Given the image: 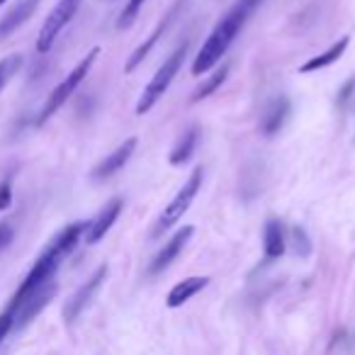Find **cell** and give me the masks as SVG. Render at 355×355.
<instances>
[{
  "label": "cell",
  "mask_w": 355,
  "mask_h": 355,
  "mask_svg": "<svg viewBox=\"0 0 355 355\" xmlns=\"http://www.w3.org/2000/svg\"><path fill=\"white\" fill-rule=\"evenodd\" d=\"M263 0H236L229 12L222 17V20L214 25V30L209 32L207 42L202 44L200 54L195 56L193 61V76H202L207 71H212L214 66L222 61V56L229 51V46L234 44V40L239 37V32L243 30V25L248 22V17L253 15L258 6Z\"/></svg>",
  "instance_id": "1"
},
{
  "label": "cell",
  "mask_w": 355,
  "mask_h": 355,
  "mask_svg": "<svg viewBox=\"0 0 355 355\" xmlns=\"http://www.w3.org/2000/svg\"><path fill=\"white\" fill-rule=\"evenodd\" d=\"M98 56H100V46H95V49H90L88 54L83 56V59L76 64V69L71 71L69 76H66L64 80H61L59 85H56L54 90L49 93V98H46V103H44V107H42V112H40V117H37V124H44L46 119H51L56 112H59L61 107L66 105V100L71 98V95L78 90V85L83 83V78L90 73V69H93V64L98 61Z\"/></svg>",
  "instance_id": "2"
},
{
  "label": "cell",
  "mask_w": 355,
  "mask_h": 355,
  "mask_svg": "<svg viewBox=\"0 0 355 355\" xmlns=\"http://www.w3.org/2000/svg\"><path fill=\"white\" fill-rule=\"evenodd\" d=\"M185 54H188V42H183V44L178 46L175 51H173L171 56H168L166 61L161 64V69L156 71V76H153L151 80H148V85L144 88L141 98H139L137 103V114H146L148 110L153 107V105L158 103V100L166 95V90L171 88L173 78L178 76V71H180V66H183L185 61Z\"/></svg>",
  "instance_id": "3"
},
{
  "label": "cell",
  "mask_w": 355,
  "mask_h": 355,
  "mask_svg": "<svg viewBox=\"0 0 355 355\" xmlns=\"http://www.w3.org/2000/svg\"><path fill=\"white\" fill-rule=\"evenodd\" d=\"M202 173H205L202 166H198L193 173H190L188 183L178 190V195L171 200V202H168V207L163 209V214L158 217V222H156V227H153L151 236H161L163 232H168V229L175 227V224L180 222V217L188 212L190 205H193L195 198H198L200 188H202Z\"/></svg>",
  "instance_id": "4"
},
{
  "label": "cell",
  "mask_w": 355,
  "mask_h": 355,
  "mask_svg": "<svg viewBox=\"0 0 355 355\" xmlns=\"http://www.w3.org/2000/svg\"><path fill=\"white\" fill-rule=\"evenodd\" d=\"M80 3H83V0H59V3H56L54 10L46 15L44 25H42L40 37H37V51H40V54H46V51L54 46L56 37H59L61 32H64V27L76 17Z\"/></svg>",
  "instance_id": "5"
},
{
  "label": "cell",
  "mask_w": 355,
  "mask_h": 355,
  "mask_svg": "<svg viewBox=\"0 0 355 355\" xmlns=\"http://www.w3.org/2000/svg\"><path fill=\"white\" fill-rule=\"evenodd\" d=\"M56 282H46L44 287H40V290H35L32 295H27L25 300L20 302H10L8 304V309L12 311V331H20L25 329L27 324H30L32 319H35L37 314H40L42 309H44L46 304H49L51 300L56 297Z\"/></svg>",
  "instance_id": "6"
},
{
  "label": "cell",
  "mask_w": 355,
  "mask_h": 355,
  "mask_svg": "<svg viewBox=\"0 0 355 355\" xmlns=\"http://www.w3.org/2000/svg\"><path fill=\"white\" fill-rule=\"evenodd\" d=\"M105 277H107V266H100L98 270H95L93 275H90L88 280H85L83 285L76 290V295L71 297V300L66 302V306H64L66 324H73V321L83 314V309L90 304V302H93V297L98 295V290H100V285L105 282Z\"/></svg>",
  "instance_id": "7"
},
{
  "label": "cell",
  "mask_w": 355,
  "mask_h": 355,
  "mask_svg": "<svg viewBox=\"0 0 355 355\" xmlns=\"http://www.w3.org/2000/svg\"><path fill=\"white\" fill-rule=\"evenodd\" d=\"M137 137H129L124 139L122 144H119L117 148H114L112 153H107V156L103 158V161L98 163V166L90 171V178H93L95 183H103V180H107V178H112L114 173H119L124 166L129 163V158L134 156V151H137Z\"/></svg>",
  "instance_id": "8"
},
{
  "label": "cell",
  "mask_w": 355,
  "mask_h": 355,
  "mask_svg": "<svg viewBox=\"0 0 355 355\" xmlns=\"http://www.w3.org/2000/svg\"><path fill=\"white\" fill-rule=\"evenodd\" d=\"M180 6H183V0H178L175 6H173L171 10H168L166 15H163V20L158 22L156 27H153V32L146 37V42H141V44H139L137 49H134V54L129 56V59H127V64H124V71H127V73H132V71L137 69V66L141 64V61L146 59L148 54H151V49L158 44V40H161V37L166 35V30H168V27H171L173 22H175V15H178V10H180Z\"/></svg>",
  "instance_id": "9"
},
{
  "label": "cell",
  "mask_w": 355,
  "mask_h": 355,
  "mask_svg": "<svg viewBox=\"0 0 355 355\" xmlns=\"http://www.w3.org/2000/svg\"><path fill=\"white\" fill-rule=\"evenodd\" d=\"M193 234H195V227L178 229V232L171 236V241H168L166 246H163L161 251L156 253V258H153L151 266H148V272H151V275H156V272L166 270V268L171 266V263L175 261L180 253H183V248L188 246V241L193 239Z\"/></svg>",
  "instance_id": "10"
},
{
  "label": "cell",
  "mask_w": 355,
  "mask_h": 355,
  "mask_svg": "<svg viewBox=\"0 0 355 355\" xmlns=\"http://www.w3.org/2000/svg\"><path fill=\"white\" fill-rule=\"evenodd\" d=\"M122 209H124V202H122V198H112L107 205H105L103 209H100V214L93 219V222L88 224V232H85V243H98V241H103L105 239V234L112 229V224L119 219V214H122Z\"/></svg>",
  "instance_id": "11"
},
{
  "label": "cell",
  "mask_w": 355,
  "mask_h": 355,
  "mask_svg": "<svg viewBox=\"0 0 355 355\" xmlns=\"http://www.w3.org/2000/svg\"><path fill=\"white\" fill-rule=\"evenodd\" d=\"M287 114H290V100L285 95H277L270 103L266 105L261 117V134L263 137H275L287 122Z\"/></svg>",
  "instance_id": "12"
},
{
  "label": "cell",
  "mask_w": 355,
  "mask_h": 355,
  "mask_svg": "<svg viewBox=\"0 0 355 355\" xmlns=\"http://www.w3.org/2000/svg\"><path fill=\"white\" fill-rule=\"evenodd\" d=\"M40 0H17L15 6L0 17V40H8L10 35H15L32 15H35Z\"/></svg>",
  "instance_id": "13"
},
{
  "label": "cell",
  "mask_w": 355,
  "mask_h": 355,
  "mask_svg": "<svg viewBox=\"0 0 355 355\" xmlns=\"http://www.w3.org/2000/svg\"><path fill=\"white\" fill-rule=\"evenodd\" d=\"M207 285H209V277H205V275L188 277V280L178 282V285L173 287L171 292H168L166 304L171 306V309H178V306H183L185 302L190 300V297H195V295H198V292H202Z\"/></svg>",
  "instance_id": "14"
},
{
  "label": "cell",
  "mask_w": 355,
  "mask_h": 355,
  "mask_svg": "<svg viewBox=\"0 0 355 355\" xmlns=\"http://www.w3.org/2000/svg\"><path fill=\"white\" fill-rule=\"evenodd\" d=\"M263 251H266L268 261H275L285 253V229H282L280 219H268L266 229H263Z\"/></svg>",
  "instance_id": "15"
},
{
  "label": "cell",
  "mask_w": 355,
  "mask_h": 355,
  "mask_svg": "<svg viewBox=\"0 0 355 355\" xmlns=\"http://www.w3.org/2000/svg\"><path fill=\"white\" fill-rule=\"evenodd\" d=\"M348 44H350V37H340V40L336 42V44H331L329 49L324 51V54L311 56V59L306 61V64H302L300 66V73H314V71H321V69H326V66L336 64V61H338L340 56L345 54Z\"/></svg>",
  "instance_id": "16"
},
{
  "label": "cell",
  "mask_w": 355,
  "mask_h": 355,
  "mask_svg": "<svg viewBox=\"0 0 355 355\" xmlns=\"http://www.w3.org/2000/svg\"><path fill=\"white\" fill-rule=\"evenodd\" d=\"M195 146H198V127H190V129H185L183 137L178 139V144L171 148V153H168L171 166H183V163H188L195 153Z\"/></svg>",
  "instance_id": "17"
},
{
  "label": "cell",
  "mask_w": 355,
  "mask_h": 355,
  "mask_svg": "<svg viewBox=\"0 0 355 355\" xmlns=\"http://www.w3.org/2000/svg\"><path fill=\"white\" fill-rule=\"evenodd\" d=\"M227 76H229V66L224 64L222 69H217L212 76H207V78L202 80V85H200V88L193 93V98H190V103H200V100H205L212 93H217V90L222 88L224 80H227Z\"/></svg>",
  "instance_id": "18"
},
{
  "label": "cell",
  "mask_w": 355,
  "mask_h": 355,
  "mask_svg": "<svg viewBox=\"0 0 355 355\" xmlns=\"http://www.w3.org/2000/svg\"><path fill=\"white\" fill-rule=\"evenodd\" d=\"M20 69H22V56L20 54H12V56H8V59L0 61V90L10 83L12 76H17V71Z\"/></svg>",
  "instance_id": "19"
},
{
  "label": "cell",
  "mask_w": 355,
  "mask_h": 355,
  "mask_svg": "<svg viewBox=\"0 0 355 355\" xmlns=\"http://www.w3.org/2000/svg\"><path fill=\"white\" fill-rule=\"evenodd\" d=\"M144 3H146V0H127V6H124L122 15H119V20H117L119 30H127V27L134 25V20H137L139 12H141Z\"/></svg>",
  "instance_id": "20"
},
{
  "label": "cell",
  "mask_w": 355,
  "mask_h": 355,
  "mask_svg": "<svg viewBox=\"0 0 355 355\" xmlns=\"http://www.w3.org/2000/svg\"><path fill=\"white\" fill-rule=\"evenodd\" d=\"M290 234H292V243H295L297 253H302V256H309V251H311V243H309V239H306V232H304V229L295 227Z\"/></svg>",
  "instance_id": "21"
},
{
  "label": "cell",
  "mask_w": 355,
  "mask_h": 355,
  "mask_svg": "<svg viewBox=\"0 0 355 355\" xmlns=\"http://www.w3.org/2000/svg\"><path fill=\"white\" fill-rule=\"evenodd\" d=\"M353 93H355V78H348L343 83V88L338 90V110H345V105H348V100L353 98Z\"/></svg>",
  "instance_id": "22"
},
{
  "label": "cell",
  "mask_w": 355,
  "mask_h": 355,
  "mask_svg": "<svg viewBox=\"0 0 355 355\" xmlns=\"http://www.w3.org/2000/svg\"><path fill=\"white\" fill-rule=\"evenodd\" d=\"M12 205V183L10 180H3L0 183V212H6Z\"/></svg>",
  "instance_id": "23"
},
{
  "label": "cell",
  "mask_w": 355,
  "mask_h": 355,
  "mask_svg": "<svg viewBox=\"0 0 355 355\" xmlns=\"http://www.w3.org/2000/svg\"><path fill=\"white\" fill-rule=\"evenodd\" d=\"M12 331V311L6 309L3 314H0V343L8 338V334Z\"/></svg>",
  "instance_id": "24"
},
{
  "label": "cell",
  "mask_w": 355,
  "mask_h": 355,
  "mask_svg": "<svg viewBox=\"0 0 355 355\" xmlns=\"http://www.w3.org/2000/svg\"><path fill=\"white\" fill-rule=\"evenodd\" d=\"M12 239H15V232H12V227L8 222H0V251L10 246Z\"/></svg>",
  "instance_id": "25"
},
{
  "label": "cell",
  "mask_w": 355,
  "mask_h": 355,
  "mask_svg": "<svg viewBox=\"0 0 355 355\" xmlns=\"http://www.w3.org/2000/svg\"><path fill=\"white\" fill-rule=\"evenodd\" d=\"M6 3H8V0H0V6H6Z\"/></svg>",
  "instance_id": "26"
}]
</instances>
